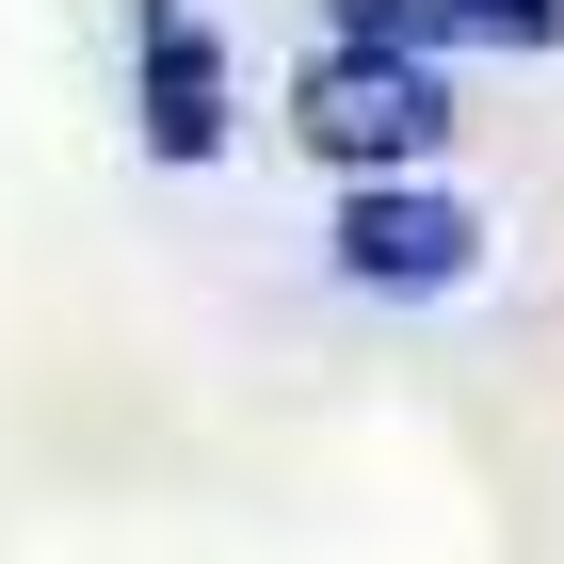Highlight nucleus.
<instances>
[{
	"mask_svg": "<svg viewBox=\"0 0 564 564\" xmlns=\"http://www.w3.org/2000/svg\"><path fill=\"white\" fill-rule=\"evenodd\" d=\"M291 145L339 177H403L452 145V82H435V48H323L291 82Z\"/></svg>",
	"mask_w": 564,
	"mask_h": 564,
	"instance_id": "f257e3e1",
	"label": "nucleus"
},
{
	"mask_svg": "<svg viewBox=\"0 0 564 564\" xmlns=\"http://www.w3.org/2000/svg\"><path fill=\"white\" fill-rule=\"evenodd\" d=\"M339 274L388 306H435L484 274V210L435 194V177H339Z\"/></svg>",
	"mask_w": 564,
	"mask_h": 564,
	"instance_id": "f03ea898",
	"label": "nucleus"
},
{
	"mask_svg": "<svg viewBox=\"0 0 564 564\" xmlns=\"http://www.w3.org/2000/svg\"><path fill=\"white\" fill-rule=\"evenodd\" d=\"M130 113H145V162H226V33L194 17V0H145L130 33Z\"/></svg>",
	"mask_w": 564,
	"mask_h": 564,
	"instance_id": "7ed1b4c3",
	"label": "nucleus"
},
{
	"mask_svg": "<svg viewBox=\"0 0 564 564\" xmlns=\"http://www.w3.org/2000/svg\"><path fill=\"white\" fill-rule=\"evenodd\" d=\"M339 48H452V0H323Z\"/></svg>",
	"mask_w": 564,
	"mask_h": 564,
	"instance_id": "20e7f679",
	"label": "nucleus"
},
{
	"mask_svg": "<svg viewBox=\"0 0 564 564\" xmlns=\"http://www.w3.org/2000/svg\"><path fill=\"white\" fill-rule=\"evenodd\" d=\"M452 48H564V0H452Z\"/></svg>",
	"mask_w": 564,
	"mask_h": 564,
	"instance_id": "39448f33",
	"label": "nucleus"
}]
</instances>
